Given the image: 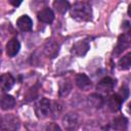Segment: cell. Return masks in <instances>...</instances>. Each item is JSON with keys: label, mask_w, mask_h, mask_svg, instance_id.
Segmentation results:
<instances>
[{"label": "cell", "mask_w": 131, "mask_h": 131, "mask_svg": "<svg viewBox=\"0 0 131 131\" xmlns=\"http://www.w3.org/2000/svg\"><path fill=\"white\" fill-rule=\"evenodd\" d=\"M71 16L78 21H88L92 17V8L88 2H76L71 7Z\"/></svg>", "instance_id": "6da1fadb"}, {"label": "cell", "mask_w": 131, "mask_h": 131, "mask_svg": "<svg viewBox=\"0 0 131 131\" xmlns=\"http://www.w3.org/2000/svg\"><path fill=\"white\" fill-rule=\"evenodd\" d=\"M35 114L38 119H45L51 115V101L45 97L38 100L35 104Z\"/></svg>", "instance_id": "7a4b0ae2"}, {"label": "cell", "mask_w": 131, "mask_h": 131, "mask_svg": "<svg viewBox=\"0 0 131 131\" xmlns=\"http://www.w3.org/2000/svg\"><path fill=\"white\" fill-rule=\"evenodd\" d=\"M62 125L67 131H75L80 125V117L76 113H68L62 117Z\"/></svg>", "instance_id": "3957f363"}, {"label": "cell", "mask_w": 131, "mask_h": 131, "mask_svg": "<svg viewBox=\"0 0 131 131\" xmlns=\"http://www.w3.org/2000/svg\"><path fill=\"white\" fill-rule=\"evenodd\" d=\"M1 128L3 131H17L19 128V120L15 116L9 114L2 118Z\"/></svg>", "instance_id": "277c9868"}, {"label": "cell", "mask_w": 131, "mask_h": 131, "mask_svg": "<svg viewBox=\"0 0 131 131\" xmlns=\"http://www.w3.org/2000/svg\"><path fill=\"white\" fill-rule=\"evenodd\" d=\"M130 42H131V37H130L129 33H125V34L120 35L118 38L117 45H116L115 50H114V54L120 55L121 53H123L130 46Z\"/></svg>", "instance_id": "5b68a950"}, {"label": "cell", "mask_w": 131, "mask_h": 131, "mask_svg": "<svg viewBox=\"0 0 131 131\" xmlns=\"http://www.w3.org/2000/svg\"><path fill=\"white\" fill-rule=\"evenodd\" d=\"M115 86H116V80H114L111 77H104L98 82L96 86V90L99 93L107 94L114 90Z\"/></svg>", "instance_id": "8992f818"}, {"label": "cell", "mask_w": 131, "mask_h": 131, "mask_svg": "<svg viewBox=\"0 0 131 131\" xmlns=\"http://www.w3.org/2000/svg\"><path fill=\"white\" fill-rule=\"evenodd\" d=\"M90 49V44L87 40H80L78 42H76L73 46H72V49H71V53L74 55V56H78V57H81V56H84L88 50Z\"/></svg>", "instance_id": "52a82bcc"}, {"label": "cell", "mask_w": 131, "mask_h": 131, "mask_svg": "<svg viewBox=\"0 0 131 131\" xmlns=\"http://www.w3.org/2000/svg\"><path fill=\"white\" fill-rule=\"evenodd\" d=\"M44 54L49 58H55L59 52V44L54 40H48L43 47Z\"/></svg>", "instance_id": "ba28073f"}, {"label": "cell", "mask_w": 131, "mask_h": 131, "mask_svg": "<svg viewBox=\"0 0 131 131\" xmlns=\"http://www.w3.org/2000/svg\"><path fill=\"white\" fill-rule=\"evenodd\" d=\"M15 83L13 76L9 73L2 74L0 76V89L2 91H9Z\"/></svg>", "instance_id": "9c48e42d"}, {"label": "cell", "mask_w": 131, "mask_h": 131, "mask_svg": "<svg viewBox=\"0 0 131 131\" xmlns=\"http://www.w3.org/2000/svg\"><path fill=\"white\" fill-rule=\"evenodd\" d=\"M5 49H6V54L9 57H13V56H15L19 52V50H20V43H19V41L16 38H12V39H10L7 42Z\"/></svg>", "instance_id": "30bf717a"}, {"label": "cell", "mask_w": 131, "mask_h": 131, "mask_svg": "<svg viewBox=\"0 0 131 131\" xmlns=\"http://www.w3.org/2000/svg\"><path fill=\"white\" fill-rule=\"evenodd\" d=\"M17 28L23 32H30L33 29V20L29 15H21L16 20Z\"/></svg>", "instance_id": "8fae6325"}, {"label": "cell", "mask_w": 131, "mask_h": 131, "mask_svg": "<svg viewBox=\"0 0 131 131\" xmlns=\"http://www.w3.org/2000/svg\"><path fill=\"white\" fill-rule=\"evenodd\" d=\"M87 103L89 106L93 108H101L104 104V99L103 97L98 94V93H92L87 97Z\"/></svg>", "instance_id": "7c38bea8"}, {"label": "cell", "mask_w": 131, "mask_h": 131, "mask_svg": "<svg viewBox=\"0 0 131 131\" xmlns=\"http://www.w3.org/2000/svg\"><path fill=\"white\" fill-rule=\"evenodd\" d=\"M37 16H38V19L44 24H51L54 20V13L49 7H45L41 9L38 12Z\"/></svg>", "instance_id": "4fadbf2b"}, {"label": "cell", "mask_w": 131, "mask_h": 131, "mask_svg": "<svg viewBox=\"0 0 131 131\" xmlns=\"http://www.w3.org/2000/svg\"><path fill=\"white\" fill-rule=\"evenodd\" d=\"M124 101L122 100V98L117 94H113L111 95L108 98H107V106L108 108L113 112V113H116L118 111L121 110V106H122V103Z\"/></svg>", "instance_id": "5bb4252c"}, {"label": "cell", "mask_w": 131, "mask_h": 131, "mask_svg": "<svg viewBox=\"0 0 131 131\" xmlns=\"http://www.w3.org/2000/svg\"><path fill=\"white\" fill-rule=\"evenodd\" d=\"M15 105V99L12 95L3 94L0 96V108L3 111L12 110Z\"/></svg>", "instance_id": "9a60e30c"}, {"label": "cell", "mask_w": 131, "mask_h": 131, "mask_svg": "<svg viewBox=\"0 0 131 131\" xmlns=\"http://www.w3.org/2000/svg\"><path fill=\"white\" fill-rule=\"evenodd\" d=\"M75 83L82 90H88L91 87V80L85 74H78L75 78Z\"/></svg>", "instance_id": "2e32d148"}, {"label": "cell", "mask_w": 131, "mask_h": 131, "mask_svg": "<svg viewBox=\"0 0 131 131\" xmlns=\"http://www.w3.org/2000/svg\"><path fill=\"white\" fill-rule=\"evenodd\" d=\"M112 128L115 131H126L128 128V119L124 116L117 117L112 123Z\"/></svg>", "instance_id": "e0dca14e"}, {"label": "cell", "mask_w": 131, "mask_h": 131, "mask_svg": "<svg viewBox=\"0 0 131 131\" xmlns=\"http://www.w3.org/2000/svg\"><path fill=\"white\" fill-rule=\"evenodd\" d=\"M53 8H55V10L60 13V14H64L70 8V3L66 0H55L53 2Z\"/></svg>", "instance_id": "ac0fdd59"}, {"label": "cell", "mask_w": 131, "mask_h": 131, "mask_svg": "<svg viewBox=\"0 0 131 131\" xmlns=\"http://www.w3.org/2000/svg\"><path fill=\"white\" fill-rule=\"evenodd\" d=\"M72 90V83L69 80H63L59 83V96L60 97H64L67 95H69V93Z\"/></svg>", "instance_id": "d6986e66"}, {"label": "cell", "mask_w": 131, "mask_h": 131, "mask_svg": "<svg viewBox=\"0 0 131 131\" xmlns=\"http://www.w3.org/2000/svg\"><path fill=\"white\" fill-rule=\"evenodd\" d=\"M131 66V53H127L126 55H124L122 58H120V60L118 61V67L120 70H129Z\"/></svg>", "instance_id": "ffe728a7"}, {"label": "cell", "mask_w": 131, "mask_h": 131, "mask_svg": "<svg viewBox=\"0 0 131 131\" xmlns=\"http://www.w3.org/2000/svg\"><path fill=\"white\" fill-rule=\"evenodd\" d=\"M118 95L122 98L123 101H125L129 97V89H128V87L122 86L121 89H120V91H119V93H118Z\"/></svg>", "instance_id": "44dd1931"}, {"label": "cell", "mask_w": 131, "mask_h": 131, "mask_svg": "<svg viewBox=\"0 0 131 131\" xmlns=\"http://www.w3.org/2000/svg\"><path fill=\"white\" fill-rule=\"evenodd\" d=\"M37 89H38V86H34V87H32V88L29 90V92H28V94H27L28 101L35 99V97L37 96V91H38Z\"/></svg>", "instance_id": "7402d4cb"}, {"label": "cell", "mask_w": 131, "mask_h": 131, "mask_svg": "<svg viewBox=\"0 0 131 131\" xmlns=\"http://www.w3.org/2000/svg\"><path fill=\"white\" fill-rule=\"evenodd\" d=\"M44 131H61L60 127L55 123H49L45 126Z\"/></svg>", "instance_id": "603a6c76"}, {"label": "cell", "mask_w": 131, "mask_h": 131, "mask_svg": "<svg viewBox=\"0 0 131 131\" xmlns=\"http://www.w3.org/2000/svg\"><path fill=\"white\" fill-rule=\"evenodd\" d=\"M129 24H130V23H129L128 20H125V21L123 23V29H129V27H130Z\"/></svg>", "instance_id": "cb8c5ba5"}, {"label": "cell", "mask_w": 131, "mask_h": 131, "mask_svg": "<svg viewBox=\"0 0 131 131\" xmlns=\"http://www.w3.org/2000/svg\"><path fill=\"white\" fill-rule=\"evenodd\" d=\"M20 3H21L20 1H18V2H12V1H10V4H12V5H14V6H18Z\"/></svg>", "instance_id": "d4e9b609"}, {"label": "cell", "mask_w": 131, "mask_h": 131, "mask_svg": "<svg viewBox=\"0 0 131 131\" xmlns=\"http://www.w3.org/2000/svg\"><path fill=\"white\" fill-rule=\"evenodd\" d=\"M1 122H2V117L0 116V125H1Z\"/></svg>", "instance_id": "484cf974"}]
</instances>
